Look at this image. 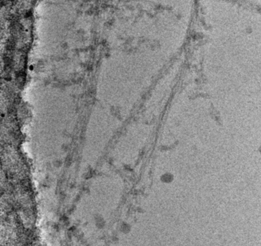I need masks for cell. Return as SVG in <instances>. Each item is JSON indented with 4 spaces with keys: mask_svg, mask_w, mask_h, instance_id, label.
<instances>
[{
    "mask_svg": "<svg viewBox=\"0 0 261 246\" xmlns=\"http://www.w3.org/2000/svg\"><path fill=\"white\" fill-rule=\"evenodd\" d=\"M161 179H162L163 181H164V182H171V181H173V176L171 173H166L163 175L162 177H161Z\"/></svg>",
    "mask_w": 261,
    "mask_h": 246,
    "instance_id": "6da1fadb",
    "label": "cell"
},
{
    "mask_svg": "<svg viewBox=\"0 0 261 246\" xmlns=\"http://www.w3.org/2000/svg\"><path fill=\"white\" fill-rule=\"evenodd\" d=\"M259 150H260V153H261V146L260 147V149H259Z\"/></svg>",
    "mask_w": 261,
    "mask_h": 246,
    "instance_id": "7a4b0ae2",
    "label": "cell"
}]
</instances>
